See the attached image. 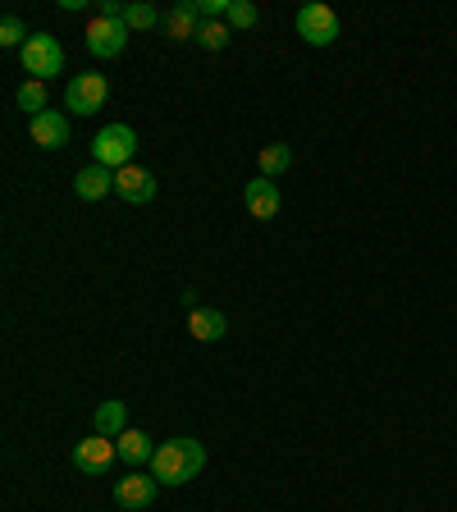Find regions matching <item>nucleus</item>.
Segmentation results:
<instances>
[{
    "label": "nucleus",
    "instance_id": "423d86ee",
    "mask_svg": "<svg viewBox=\"0 0 457 512\" xmlns=\"http://www.w3.org/2000/svg\"><path fill=\"white\" fill-rule=\"evenodd\" d=\"M124 46H128L124 19H101V14H96V19L87 23V51H92L96 60H115V55H124Z\"/></svg>",
    "mask_w": 457,
    "mask_h": 512
},
{
    "label": "nucleus",
    "instance_id": "6ab92c4d",
    "mask_svg": "<svg viewBox=\"0 0 457 512\" xmlns=\"http://www.w3.org/2000/svg\"><path fill=\"white\" fill-rule=\"evenodd\" d=\"M14 101H19V110H32V115H42V110H46V83L28 78V83L19 87V96H14Z\"/></svg>",
    "mask_w": 457,
    "mask_h": 512
},
{
    "label": "nucleus",
    "instance_id": "a211bd4d",
    "mask_svg": "<svg viewBox=\"0 0 457 512\" xmlns=\"http://www.w3.org/2000/svg\"><path fill=\"white\" fill-rule=\"evenodd\" d=\"M156 19H160L156 5H147V0H133V5H124V23H128V32H147Z\"/></svg>",
    "mask_w": 457,
    "mask_h": 512
},
{
    "label": "nucleus",
    "instance_id": "20e7f679",
    "mask_svg": "<svg viewBox=\"0 0 457 512\" xmlns=\"http://www.w3.org/2000/svg\"><path fill=\"white\" fill-rule=\"evenodd\" d=\"M106 101H110L106 74H74L69 87H64V106L74 110V115H96Z\"/></svg>",
    "mask_w": 457,
    "mask_h": 512
},
{
    "label": "nucleus",
    "instance_id": "f257e3e1",
    "mask_svg": "<svg viewBox=\"0 0 457 512\" xmlns=\"http://www.w3.org/2000/svg\"><path fill=\"white\" fill-rule=\"evenodd\" d=\"M202 467H206V448L188 435L165 439V444L156 448V458H151V476H156L160 485H188L192 476H202Z\"/></svg>",
    "mask_w": 457,
    "mask_h": 512
},
{
    "label": "nucleus",
    "instance_id": "4be33fe9",
    "mask_svg": "<svg viewBox=\"0 0 457 512\" xmlns=\"http://www.w3.org/2000/svg\"><path fill=\"white\" fill-rule=\"evenodd\" d=\"M28 37H32V32L23 28V23L14 19V14H10L5 23H0V42H5V46H19V51H23V46H28Z\"/></svg>",
    "mask_w": 457,
    "mask_h": 512
},
{
    "label": "nucleus",
    "instance_id": "412c9836",
    "mask_svg": "<svg viewBox=\"0 0 457 512\" xmlns=\"http://www.w3.org/2000/svg\"><path fill=\"white\" fill-rule=\"evenodd\" d=\"M261 23V10H256L252 0H229V28H256Z\"/></svg>",
    "mask_w": 457,
    "mask_h": 512
},
{
    "label": "nucleus",
    "instance_id": "7ed1b4c3",
    "mask_svg": "<svg viewBox=\"0 0 457 512\" xmlns=\"http://www.w3.org/2000/svg\"><path fill=\"white\" fill-rule=\"evenodd\" d=\"M19 55H23V69H28L37 83L64 74V46H60V37H51V32H32L28 46H23Z\"/></svg>",
    "mask_w": 457,
    "mask_h": 512
},
{
    "label": "nucleus",
    "instance_id": "1a4fd4ad",
    "mask_svg": "<svg viewBox=\"0 0 457 512\" xmlns=\"http://www.w3.org/2000/svg\"><path fill=\"white\" fill-rule=\"evenodd\" d=\"M156 490H160V480H156V476H142V471L133 467V476H119V485H115V503H119V508H128V512L151 508Z\"/></svg>",
    "mask_w": 457,
    "mask_h": 512
},
{
    "label": "nucleus",
    "instance_id": "2eb2a0df",
    "mask_svg": "<svg viewBox=\"0 0 457 512\" xmlns=\"http://www.w3.org/2000/svg\"><path fill=\"white\" fill-rule=\"evenodd\" d=\"M115 448L128 467H151V458H156V444H151L147 430H124V435L115 439Z\"/></svg>",
    "mask_w": 457,
    "mask_h": 512
},
{
    "label": "nucleus",
    "instance_id": "aec40b11",
    "mask_svg": "<svg viewBox=\"0 0 457 512\" xmlns=\"http://www.w3.org/2000/svg\"><path fill=\"white\" fill-rule=\"evenodd\" d=\"M229 37H234V28H229V23H206V19H202V32H197V42H202L206 51H224V46H229Z\"/></svg>",
    "mask_w": 457,
    "mask_h": 512
},
{
    "label": "nucleus",
    "instance_id": "4468645a",
    "mask_svg": "<svg viewBox=\"0 0 457 512\" xmlns=\"http://www.w3.org/2000/svg\"><path fill=\"white\" fill-rule=\"evenodd\" d=\"M188 330H192V339L220 343L224 334H229V320H224V311H215V307H192Z\"/></svg>",
    "mask_w": 457,
    "mask_h": 512
},
{
    "label": "nucleus",
    "instance_id": "6e6552de",
    "mask_svg": "<svg viewBox=\"0 0 457 512\" xmlns=\"http://www.w3.org/2000/svg\"><path fill=\"white\" fill-rule=\"evenodd\" d=\"M28 133H32V142H37L42 151L69 147V119H64L60 110H42V115H32L28 119Z\"/></svg>",
    "mask_w": 457,
    "mask_h": 512
},
{
    "label": "nucleus",
    "instance_id": "f8f14e48",
    "mask_svg": "<svg viewBox=\"0 0 457 512\" xmlns=\"http://www.w3.org/2000/svg\"><path fill=\"white\" fill-rule=\"evenodd\" d=\"M74 192L83 197V202H101V197H110L115 192V170H106V165H87V170L74 174Z\"/></svg>",
    "mask_w": 457,
    "mask_h": 512
},
{
    "label": "nucleus",
    "instance_id": "9b49d317",
    "mask_svg": "<svg viewBox=\"0 0 457 512\" xmlns=\"http://www.w3.org/2000/svg\"><path fill=\"white\" fill-rule=\"evenodd\" d=\"M243 197H247V211H252L256 220H275L279 206H284V197H279V183H275V179H266V174L247 183Z\"/></svg>",
    "mask_w": 457,
    "mask_h": 512
},
{
    "label": "nucleus",
    "instance_id": "5701e85b",
    "mask_svg": "<svg viewBox=\"0 0 457 512\" xmlns=\"http://www.w3.org/2000/svg\"><path fill=\"white\" fill-rule=\"evenodd\" d=\"M101 19H124V5H115V0H101Z\"/></svg>",
    "mask_w": 457,
    "mask_h": 512
},
{
    "label": "nucleus",
    "instance_id": "dca6fc26",
    "mask_svg": "<svg viewBox=\"0 0 457 512\" xmlns=\"http://www.w3.org/2000/svg\"><path fill=\"white\" fill-rule=\"evenodd\" d=\"M92 426L96 435H106V439H119L128 430V407L119 403V398H106V403L92 412Z\"/></svg>",
    "mask_w": 457,
    "mask_h": 512
},
{
    "label": "nucleus",
    "instance_id": "0eeeda50",
    "mask_svg": "<svg viewBox=\"0 0 457 512\" xmlns=\"http://www.w3.org/2000/svg\"><path fill=\"white\" fill-rule=\"evenodd\" d=\"M115 458H119V448H115V439H106V435L78 439V448H74V467L83 471V476H106Z\"/></svg>",
    "mask_w": 457,
    "mask_h": 512
},
{
    "label": "nucleus",
    "instance_id": "39448f33",
    "mask_svg": "<svg viewBox=\"0 0 457 512\" xmlns=\"http://www.w3.org/2000/svg\"><path fill=\"white\" fill-rule=\"evenodd\" d=\"M298 37L311 42V46H334L339 42V14H334L330 5H320V0L302 5L298 10Z\"/></svg>",
    "mask_w": 457,
    "mask_h": 512
},
{
    "label": "nucleus",
    "instance_id": "f03ea898",
    "mask_svg": "<svg viewBox=\"0 0 457 512\" xmlns=\"http://www.w3.org/2000/svg\"><path fill=\"white\" fill-rule=\"evenodd\" d=\"M133 151H138V133L128 124H106L101 133L92 138V156L96 165H106V170H124V165H133Z\"/></svg>",
    "mask_w": 457,
    "mask_h": 512
},
{
    "label": "nucleus",
    "instance_id": "9d476101",
    "mask_svg": "<svg viewBox=\"0 0 457 512\" xmlns=\"http://www.w3.org/2000/svg\"><path fill=\"white\" fill-rule=\"evenodd\" d=\"M115 197H124L128 206H142L156 197V174L142 170V165H124V170L115 174Z\"/></svg>",
    "mask_w": 457,
    "mask_h": 512
},
{
    "label": "nucleus",
    "instance_id": "ddd939ff",
    "mask_svg": "<svg viewBox=\"0 0 457 512\" xmlns=\"http://www.w3.org/2000/svg\"><path fill=\"white\" fill-rule=\"evenodd\" d=\"M165 32H170V42H197V32H202V10H197V0L174 5L170 19H165Z\"/></svg>",
    "mask_w": 457,
    "mask_h": 512
},
{
    "label": "nucleus",
    "instance_id": "f3484780",
    "mask_svg": "<svg viewBox=\"0 0 457 512\" xmlns=\"http://www.w3.org/2000/svg\"><path fill=\"white\" fill-rule=\"evenodd\" d=\"M288 165H293V147H284V142H270V147H261V174H266V179L284 174Z\"/></svg>",
    "mask_w": 457,
    "mask_h": 512
}]
</instances>
